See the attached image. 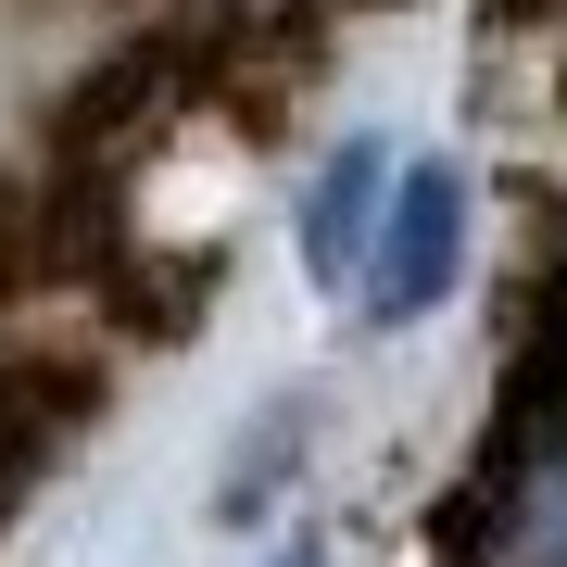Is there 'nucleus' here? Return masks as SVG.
I'll use <instances>...</instances> for the list:
<instances>
[{"label":"nucleus","mask_w":567,"mask_h":567,"mask_svg":"<svg viewBox=\"0 0 567 567\" xmlns=\"http://www.w3.org/2000/svg\"><path fill=\"white\" fill-rule=\"evenodd\" d=\"M379 203H391V152H379V140H341V152L303 177V278H316V290H353Z\"/></svg>","instance_id":"nucleus-3"},{"label":"nucleus","mask_w":567,"mask_h":567,"mask_svg":"<svg viewBox=\"0 0 567 567\" xmlns=\"http://www.w3.org/2000/svg\"><path fill=\"white\" fill-rule=\"evenodd\" d=\"M466 278V177L454 164H391V203L365 227V265H353V303L379 328H416L442 316Z\"/></svg>","instance_id":"nucleus-2"},{"label":"nucleus","mask_w":567,"mask_h":567,"mask_svg":"<svg viewBox=\"0 0 567 567\" xmlns=\"http://www.w3.org/2000/svg\"><path fill=\"white\" fill-rule=\"evenodd\" d=\"M466 567H567V365L492 442L480 505H466Z\"/></svg>","instance_id":"nucleus-1"},{"label":"nucleus","mask_w":567,"mask_h":567,"mask_svg":"<svg viewBox=\"0 0 567 567\" xmlns=\"http://www.w3.org/2000/svg\"><path fill=\"white\" fill-rule=\"evenodd\" d=\"M278 567H328V555H316V543H303V555H278Z\"/></svg>","instance_id":"nucleus-4"}]
</instances>
